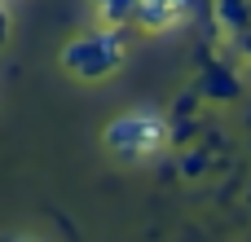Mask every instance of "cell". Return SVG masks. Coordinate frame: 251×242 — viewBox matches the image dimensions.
<instances>
[{
    "label": "cell",
    "instance_id": "obj_1",
    "mask_svg": "<svg viewBox=\"0 0 251 242\" xmlns=\"http://www.w3.org/2000/svg\"><path fill=\"white\" fill-rule=\"evenodd\" d=\"M106 150L119 159V163H150L154 154H163L172 141H168V115L154 110V106H137V110H124L106 123L101 132Z\"/></svg>",
    "mask_w": 251,
    "mask_h": 242
},
{
    "label": "cell",
    "instance_id": "obj_7",
    "mask_svg": "<svg viewBox=\"0 0 251 242\" xmlns=\"http://www.w3.org/2000/svg\"><path fill=\"white\" fill-rule=\"evenodd\" d=\"M194 128H199L194 115H172V119H168V141H172V145H185Z\"/></svg>",
    "mask_w": 251,
    "mask_h": 242
},
{
    "label": "cell",
    "instance_id": "obj_3",
    "mask_svg": "<svg viewBox=\"0 0 251 242\" xmlns=\"http://www.w3.org/2000/svg\"><path fill=\"white\" fill-rule=\"evenodd\" d=\"M199 9H203V0H137L132 26H141V31H172L176 22H185Z\"/></svg>",
    "mask_w": 251,
    "mask_h": 242
},
{
    "label": "cell",
    "instance_id": "obj_6",
    "mask_svg": "<svg viewBox=\"0 0 251 242\" xmlns=\"http://www.w3.org/2000/svg\"><path fill=\"white\" fill-rule=\"evenodd\" d=\"M212 168V150H185L181 159H176V172L181 176H203Z\"/></svg>",
    "mask_w": 251,
    "mask_h": 242
},
{
    "label": "cell",
    "instance_id": "obj_4",
    "mask_svg": "<svg viewBox=\"0 0 251 242\" xmlns=\"http://www.w3.org/2000/svg\"><path fill=\"white\" fill-rule=\"evenodd\" d=\"M199 97H207V101H238L243 97V79L234 75V66H225V62H207L203 71H199Z\"/></svg>",
    "mask_w": 251,
    "mask_h": 242
},
{
    "label": "cell",
    "instance_id": "obj_9",
    "mask_svg": "<svg viewBox=\"0 0 251 242\" xmlns=\"http://www.w3.org/2000/svg\"><path fill=\"white\" fill-rule=\"evenodd\" d=\"M238 48L251 57V26H247V31H238Z\"/></svg>",
    "mask_w": 251,
    "mask_h": 242
},
{
    "label": "cell",
    "instance_id": "obj_2",
    "mask_svg": "<svg viewBox=\"0 0 251 242\" xmlns=\"http://www.w3.org/2000/svg\"><path fill=\"white\" fill-rule=\"evenodd\" d=\"M124 57H128V26H110V22H101V26L62 44V66L75 79H88V84L115 75L124 66Z\"/></svg>",
    "mask_w": 251,
    "mask_h": 242
},
{
    "label": "cell",
    "instance_id": "obj_5",
    "mask_svg": "<svg viewBox=\"0 0 251 242\" xmlns=\"http://www.w3.org/2000/svg\"><path fill=\"white\" fill-rule=\"evenodd\" d=\"M212 13H216V22H221L225 31H234V35L251 26V4H247V0H216Z\"/></svg>",
    "mask_w": 251,
    "mask_h": 242
},
{
    "label": "cell",
    "instance_id": "obj_8",
    "mask_svg": "<svg viewBox=\"0 0 251 242\" xmlns=\"http://www.w3.org/2000/svg\"><path fill=\"white\" fill-rule=\"evenodd\" d=\"M9 26H13V18H9V9H4V0H0V48L9 44Z\"/></svg>",
    "mask_w": 251,
    "mask_h": 242
}]
</instances>
